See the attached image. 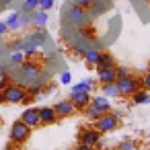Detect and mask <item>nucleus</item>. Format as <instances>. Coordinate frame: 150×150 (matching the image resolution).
Masks as SVG:
<instances>
[{"instance_id": "1", "label": "nucleus", "mask_w": 150, "mask_h": 150, "mask_svg": "<svg viewBox=\"0 0 150 150\" xmlns=\"http://www.w3.org/2000/svg\"><path fill=\"white\" fill-rule=\"evenodd\" d=\"M64 17H66V21L68 23H72L74 27H78V29H84V27H91V23H93V17L88 15V11L86 8H80V6H74V4H70L68 8L64 6Z\"/></svg>"}, {"instance_id": "2", "label": "nucleus", "mask_w": 150, "mask_h": 150, "mask_svg": "<svg viewBox=\"0 0 150 150\" xmlns=\"http://www.w3.org/2000/svg\"><path fill=\"white\" fill-rule=\"evenodd\" d=\"M117 88H119V97H132L134 93H138L142 88V78L129 74V76H121L117 78Z\"/></svg>"}, {"instance_id": "3", "label": "nucleus", "mask_w": 150, "mask_h": 150, "mask_svg": "<svg viewBox=\"0 0 150 150\" xmlns=\"http://www.w3.org/2000/svg\"><path fill=\"white\" fill-rule=\"evenodd\" d=\"M31 129H33V127H29V125H27V123H23L21 119H19V121H15V123L11 125V142H13L15 146L25 144V142L31 138Z\"/></svg>"}, {"instance_id": "4", "label": "nucleus", "mask_w": 150, "mask_h": 150, "mask_svg": "<svg viewBox=\"0 0 150 150\" xmlns=\"http://www.w3.org/2000/svg\"><path fill=\"white\" fill-rule=\"evenodd\" d=\"M2 97L6 103L11 105H17V103H23L25 97H27V88L21 86V84H6V88L2 91Z\"/></svg>"}, {"instance_id": "5", "label": "nucleus", "mask_w": 150, "mask_h": 150, "mask_svg": "<svg viewBox=\"0 0 150 150\" xmlns=\"http://www.w3.org/2000/svg\"><path fill=\"white\" fill-rule=\"evenodd\" d=\"M95 127H97L101 134H109V132H115V129L119 127V119H117L111 111H107V113H103V115L95 121Z\"/></svg>"}, {"instance_id": "6", "label": "nucleus", "mask_w": 150, "mask_h": 150, "mask_svg": "<svg viewBox=\"0 0 150 150\" xmlns=\"http://www.w3.org/2000/svg\"><path fill=\"white\" fill-rule=\"evenodd\" d=\"M101 138H103V134H101L97 127H82V129L78 132V142H80V144H86V146H91V148H97L99 142H101Z\"/></svg>"}, {"instance_id": "7", "label": "nucleus", "mask_w": 150, "mask_h": 150, "mask_svg": "<svg viewBox=\"0 0 150 150\" xmlns=\"http://www.w3.org/2000/svg\"><path fill=\"white\" fill-rule=\"evenodd\" d=\"M37 111H39V121H41V125H54V123H58V121H60V117H58L56 109H54V107H50V105L37 107Z\"/></svg>"}, {"instance_id": "8", "label": "nucleus", "mask_w": 150, "mask_h": 150, "mask_svg": "<svg viewBox=\"0 0 150 150\" xmlns=\"http://www.w3.org/2000/svg\"><path fill=\"white\" fill-rule=\"evenodd\" d=\"M70 101H72V105H74V109L76 111H84L88 105H91V93H70V97H68Z\"/></svg>"}, {"instance_id": "9", "label": "nucleus", "mask_w": 150, "mask_h": 150, "mask_svg": "<svg viewBox=\"0 0 150 150\" xmlns=\"http://www.w3.org/2000/svg\"><path fill=\"white\" fill-rule=\"evenodd\" d=\"M97 80L101 84L117 82V66L115 68H97Z\"/></svg>"}, {"instance_id": "10", "label": "nucleus", "mask_w": 150, "mask_h": 150, "mask_svg": "<svg viewBox=\"0 0 150 150\" xmlns=\"http://www.w3.org/2000/svg\"><path fill=\"white\" fill-rule=\"evenodd\" d=\"M54 109H56V113H58V117L62 119V117H70V115H74L76 113V109H74V105H72V101L70 99H62L60 103H56L54 105Z\"/></svg>"}, {"instance_id": "11", "label": "nucleus", "mask_w": 150, "mask_h": 150, "mask_svg": "<svg viewBox=\"0 0 150 150\" xmlns=\"http://www.w3.org/2000/svg\"><path fill=\"white\" fill-rule=\"evenodd\" d=\"M21 121H23V123H27L29 127H39V125H41V121H39V111H37L35 107L25 109V111H23V115H21Z\"/></svg>"}, {"instance_id": "12", "label": "nucleus", "mask_w": 150, "mask_h": 150, "mask_svg": "<svg viewBox=\"0 0 150 150\" xmlns=\"http://www.w3.org/2000/svg\"><path fill=\"white\" fill-rule=\"evenodd\" d=\"M47 19H50L47 11H41V8H37V11L31 15V25H33L35 29H45V25H47Z\"/></svg>"}, {"instance_id": "13", "label": "nucleus", "mask_w": 150, "mask_h": 150, "mask_svg": "<svg viewBox=\"0 0 150 150\" xmlns=\"http://www.w3.org/2000/svg\"><path fill=\"white\" fill-rule=\"evenodd\" d=\"M6 27H8V31H17V29H23V13L21 11H15V13H11L8 17H6Z\"/></svg>"}, {"instance_id": "14", "label": "nucleus", "mask_w": 150, "mask_h": 150, "mask_svg": "<svg viewBox=\"0 0 150 150\" xmlns=\"http://www.w3.org/2000/svg\"><path fill=\"white\" fill-rule=\"evenodd\" d=\"M91 103L101 111V113H107V111H111V103H109V99L105 97V95H97V97H93L91 99Z\"/></svg>"}, {"instance_id": "15", "label": "nucleus", "mask_w": 150, "mask_h": 150, "mask_svg": "<svg viewBox=\"0 0 150 150\" xmlns=\"http://www.w3.org/2000/svg\"><path fill=\"white\" fill-rule=\"evenodd\" d=\"M82 58H84L86 66H95V68H97L99 58H101V52H99V50H95V47H88V50L82 54Z\"/></svg>"}, {"instance_id": "16", "label": "nucleus", "mask_w": 150, "mask_h": 150, "mask_svg": "<svg viewBox=\"0 0 150 150\" xmlns=\"http://www.w3.org/2000/svg\"><path fill=\"white\" fill-rule=\"evenodd\" d=\"M117 62H115V56L109 54V52H101V58H99V64L97 68H115Z\"/></svg>"}, {"instance_id": "17", "label": "nucleus", "mask_w": 150, "mask_h": 150, "mask_svg": "<svg viewBox=\"0 0 150 150\" xmlns=\"http://www.w3.org/2000/svg\"><path fill=\"white\" fill-rule=\"evenodd\" d=\"M93 88H95V78H86V80L74 84L72 86V93H91Z\"/></svg>"}, {"instance_id": "18", "label": "nucleus", "mask_w": 150, "mask_h": 150, "mask_svg": "<svg viewBox=\"0 0 150 150\" xmlns=\"http://www.w3.org/2000/svg\"><path fill=\"white\" fill-rule=\"evenodd\" d=\"M132 103L134 105H146V103H150V93L144 91V88H140L138 93L132 95Z\"/></svg>"}, {"instance_id": "19", "label": "nucleus", "mask_w": 150, "mask_h": 150, "mask_svg": "<svg viewBox=\"0 0 150 150\" xmlns=\"http://www.w3.org/2000/svg\"><path fill=\"white\" fill-rule=\"evenodd\" d=\"M86 11H88V15H91L93 19H97L99 15H103V13H105V4L101 2V0H95V2H93Z\"/></svg>"}, {"instance_id": "20", "label": "nucleus", "mask_w": 150, "mask_h": 150, "mask_svg": "<svg viewBox=\"0 0 150 150\" xmlns=\"http://www.w3.org/2000/svg\"><path fill=\"white\" fill-rule=\"evenodd\" d=\"M101 91L103 95L109 99V97H119V88H117V82H109V84H101Z\"/></svg>"}, {"instance_id": "21", "label": "nucleus", "mask_w": 150, "mask_h": 150, "mask_svg": "<svg viewBox=\"0 0 150 150\" xmlns=\"http://www.w3.org/2000/svg\"><path fill=\"white\" fill-rule=\"evenodd\" d=\"M101 115H103V113H101V111H99V109H97V107H95L93 103H91V105H88V107L84 109V117H86L88 121H93V123H95V121H97V119H99Z\"/></svg>"}, {"instance_id": "22", "label": "nucleus", "mask_w": 150, "mask_h": 150, "mask_svg": "<svg viewBox=\"0 0 150 150\" xmlns=\"http://www.w3.org/2000/svg\"><path fill=\"white\" fill-rule=\"evenodd\" d=\"M39 2H41V0H25V2H23V11H21V13L33 15V13L39 8Z\"/></svg>"}, {"instance_id": "23", "label": "nucleus", "mask_w": 150, "mask_h": 150, "mask_svg": "<svg viewBox=\"0 0 150 150\" xmlns=\"http://www.w3.org/2000/svg\"><path fill=\"white\" fill-rule=\"evenodd\" d=\"M23 74L25 76H37L39 74V66L33 62H23Z\"/></svg>"}, {"instance_id": "24", "label": "nucleus", "mask_w": 150, "mask_h": 150, "mask_svg": "<svg viewBox=\"0 0 150 150\" xmlns=\"http://www.w3.org/2000/svg\"><path fill=\"white\" fill-rule=\"evenodd\" d=\"M117 148H119V150H138V146H136V142H134V140H129V138H125V140H121V142L117 144Z\"/></svg>"}, {"instance_id": "25", "label": "nucleus", "mask_w": 150, "mask_h": 150, "mask_svg": "<svg viewBox=\"0 0 150 150\" xmlns=\"http://www.w3.org/2000/svg\"><path fill=\"white\" fill-rule=\"evenodd\" d=\"M11 52H25V39H15L8 43Z\"/></svg>"}, {"instance_id": "26", "label": "nucleus", "mask_w": 150, "mask_h": 150, "mask_svg": "<svg viewBox=\"0 0 150 150\" xmlns=\"http://www.w3.org/2000/svg\"><path fill=\"white\" fill-rule=\"evenodd\" d=\"M11 62L13 64H23L25 62V54L23 52H13L11 54Z\"/></svg>"}, {"instance_id": "27", "label": "nucleus", "mask_w": 150, "mask_h": 150, "mask_svg": "<svg viewBox=\"0 0 150 150\" xmlns=\"http://www.w3.org/2000/svg\"><path fill=\"white\" fill-rule=\"evenodd\" d=\"M93 2H95V0H70V4H74V6H80V8H88Z\"/></svg>"}, {"instance_id": "28", "label": "nucleus", "mask_w": 150, "mask_h": 150, "mask_svg": "<svg viewBox=\"0 0 150 150\" xmlns=\"http://www.w3.org/2000/svg\"><path fill=\"white\" fill-rule=\"evenodd\" d=\"M60 82H62L64 86H66V84H70V82H72V74H70L68 70H66V72H62V74H60Z\"/></svg>"}, {"instance_id": "29", "label": "nucleus", "mask_w": 150, "mask_h": 150, "mask_svg": "<svg viewBox=\"0 0 150 150\" xmlns=\"http://www.w3.org/2000/svg\"><path fill=\"white\" fill-rule=\"evenodd\" d=\"M54 4H56V0H41V2H39V8H41V11H52Z\"/></svg>"}, {"instance_id": "30", "label": "nucleus", "mask_w": 150, "mask_h": 150, "mask_svg": "<svg viewBox=\"0 0 150 150\" xmlns=\"http://www.w3.org/2000/svg\"><path fill=\"white\" fill-rule=\"evenodd\" d=\"M132 74V70L127 68V66H117V78H121V76H129Z\"/></svg>"}, {"instance_id": "31", "label": "nucleus", "mask_w": 150, "mask_h": 150, "mask_svg": "<svg viewBox=\"0 0 150 150\" xmlns=\"http://www.w3.org/2000/svg\"><path fill=\"white\" fill-rule=\"evenodd\" d=\"M142 88H144V91H150V70L142 76Z\"/></svg>"}, {"instance_id": "32", "label": "nucleus", "mask_w": 150, "mask_h": 150, "mask_svg": "<svg viewBox=\"0 0 150 150\" xmlns=\"http://www.w3.org/2000/svg\"><path fill=\"white\" fill-rule=\"evenodd\" d=\"M54 93H56V86L50 84V86H43V88H41V95H39V97H47V95H54Z\"/></svg>"}, {"instance_id": "33", "label": "nucleus", "mask_w": 150, "mask_h": 150, "mask_svg": "<svg viewBox=\"0 0 150 150\" xmlns=\"http://www.w3.org/2000/svg\"><path fill=\"white\" fill-rule=\"evenodd\" d=\"M6 84H8V76H6V78H0V93L6 88Z\"/></svg>"}, {"instance_id": "34", "label": "nucleus", "mask_w": 150, "mask_h": 150, "mask_svg": "<svg viewBox=\"0 0 150 150\" xmlns=\"http://www.w3.org/2000/svg\"><path fill=\"white\" fill-rule=\"evenodd\" d=\"M74 150H93V148H91V146H86V144H80V142H78V144L74 146Z\"/></svg>"}, {"instance_id": "35", "label": "nucleus", "mask_w": 150, "mask_h": 150, "mask_svg": "<svg viewBox=\"0 0 150 150\" xmlns=\"http://www.w3.org/2000/svg\"><path fill=\"white\" fill-rule=\"evenodd\" d=\"M6 31H8V27H6V23H4V21H0V35H4Z\"/></svg>"}, {"instance_id": "36", "label": "nucleus", "mask_w": 150, "mask_h": 150, "mask_svg": "<svg viewBox=\"0 0 150 150\" xmlns=\"http://www.w3.org/2000/svg\"><path fill=\"white\" fill-rule=\"evenodd\" d=\"M111 113H113V115H115L117 119H121V117L125 115V113H123V111H119V109H115V111H111Z\"/></svg>"}, {"instance_id": "37", "label": "nucleus", "mask_w": 150, "mask_h": 150, "mask_svg": "<svg viewBox=\"0 0 150 150\" xmlns=\"http://www.w3.org/2000/svg\"><path fill=\"white\" fill-rule=\"evenodd\" d=\"M0 78H6V68L0 64Z\"/></svg>"}, {"instance_id": "38", "label": "nucleus", "mask_w": 150, "mask_h": 150, "mask_svg": "<svg viewBox=\"0 0 150 150\" xmlns=\"http://www.w3.org/2000/svg\"><path fill=\"white\" fill-rule=\"evenodd\" d=\"M13 2V0H0V8H4V6H8Z\"/></svg>"}, {"instance_id": "39", "label": "nucleus", "mask_w": 150, "mask_h": 150, "mask_svg": "<svg viewBox=\"0 0 150 150\" xmlns=\"http://www.w3.org/2000/svg\"><path fill=\"white\" fill-rule=\"evenodd\" d=\"M4 150H17V146H15V144H8V146H6Z\"/></svg>"}, {"instance_id": "40", "label": "nucleus", "mask_w": 150, "mask_h": 150, "mask_svg": "<svg viewBox=\"0 0 150 150\" xmlns=\"http://www.w3.org/2000/svg\"><path fill=\"white\" fill-rule=\"evenodd\" d=\"M2 103H6V101H4V97H2V93H0V105H2Z\"/></svg>"}, {"instance_id": "41", "label": "nucleus", "mask_w": 150, "mask_h": 150, "mask_svg": "<svg viewBox=\"0 0 150 150\" xmlns=\"http://www.w3.org/2000/svg\"><path fill=\"white\" fill-rule=\"evenodd\" d=\"M107 150H119V148H115V146H113V148H107Z\"/></svg>"}, {"instance_id": "42", "label": "nucleus", "mask_w": 150, "mask_h": 150, "mask_svg": "<svg viewBox=\"0 0 150 150\" xmlns=\"http://www.w3.org/2000/svg\"><path fill=\"white\" fill-rule=\"evenodd\" d=\"M138 150H150V148H138Z\"/></svg>"}, {"instance_id": "43", "label": "nucleus", "mask_w": 150, "mask_h": 150, "mask_svg": "<svg viewBox=\"0 0 150 150\" xmlns=\"http://www.w3.org/2000/svg\"><path fill=\"white\" fill-rule=\"evenodd\" d=\"M93 150H103V148H93Z\"/></svg>"}, {"instance_id": "44", "label": "nucleus", "mask_w": 150, "mask_h": 150, "mask_svg": "<svg viewBox=\"0 0 150 150\" xmlns=\"http://www.w3.org/2000/svg\"><path fill=\"white\" fill-rule=\"evenodd\" d=\"M148 2H150V0H148Z\"/></svg>"}]
</instances>
